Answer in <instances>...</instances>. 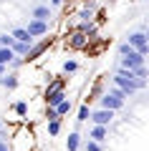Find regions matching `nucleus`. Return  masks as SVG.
<instances>
[{
	"label": "nucleus",
	"instance_id": "obj_1",
	"mask_svg": "<svg viewBox=\"0 0 149 151\" xmlns=\"http://www.w3.org/2000/svg\"><path fill=\"white\" fill-rule=\"evenodd\" d=\"M36 149V134L28 126H18L10 136V151H33Z\"/></svg>",
	"mask_w": 149,
	"mask_h": 151
},
{
	"label": "nucleus",
	"instance_id": "obj_2",
	"mask_svg": "<svg viewBox=\"0 0 149 151\" xmlns=\"http://www.w3.org/2000/svg\"><path fill=\"white\" fill-rule=\"evenodd\" d=\"M111 81H114V86H119L124 93H126V98H132L134 93H137V78H134L132 70L116 68V70H114V76H111Z\"/></svg>",
	"mask_w": 149,
	"mask_h": 151
},
{
	"label": "nucleus",
	"instance_id": "obj_3",
	"mask_svg": "<svg viewBox=\"0 0 149 151\" xmlns=\"http://www.w3.org/2000/svg\"><path fill=\"white\" fill-rule=\"evenodd\" d=\"M91 45V38L86 35L84 30H78V28H68V35H66V48L71 50H86Z\"/></svg>",
	"mask_w": 149,
	"mask_h": 151
},
{
	"label": "nucleus",
	"instance_id": "obj_4",
	"mask_svg": "<svg viewBox=\"0 0 149 151\" xmlns=\"http://www.w3.org/2000/svg\"><path fill=\"white\" fill-rule=\"evenodd\" d=\"M51 43H53V38H46V35H43L38 43H33L31 48H28V53H25V58H23V60H25V63H33V60H38L43 53H48Z\"/></svg>",
	"mask_w": 149,
	"mask_h": 151
},
{
	"label": "nucleus",
	"instance_id": "obj_5",
	"mask_svg": "<svg viewBox=\"0 0 149 151\" xmlns=\"http://www.w3.org/2000/svg\"><path fill=\"white\" fill-rule=\"evenodd\" d=\"M126 43L132 45L134 50H139V53H144L147 55L149 53V35H147V30H134V33H129V38H126Z\"/></svg>",
	"mask_w": 149,
	"mask_h": 151
},
{
	"label": "nucleus",
	"instance_id": "obj_6",
	"mask_svg": "<svg viewBox=\"0 0 149 151\" xmlns=\"http://www.w3.org/2000/svg\"><path fill=\"white\" fill-rule=\"evenodd\" d=\"M114 119H116V111H109V108H91L89 113V121L91 124H99V126H111Z\"/></svg>",
	"mask_w": 149,
	"mask_h": 151
},
{
	"label": "nucleus",
	"instance_id": "obj_7",
	"mask_svg": "<svg viewBox=\"0 0 149 151\" xmlns=\"http://www.w3.org/2000/svg\"><path fill=\"white\" fill-rule=\"evenodd\" d=\"M96 101H99V106H101V108H109V111H116V113L126 106V101H124V98L114 96V93H109V91H104L101 96L96 98Z\"/></svg>",
	"mask_w": 149,
	"mask_h": 151
},
{
	"label": "nucleus",
	"instance_id": "obj_8",
	"mask_svg": "<svg viewBox=\"0 0 149 151\" xmlns=\"http://www.w3.org/2000/svg\"><path fill=\"white\" fill-rule=\"evenodd\" d=\"M28 30V35L36 40V38H43V35H48V30H51V23L48 20H38V18H31L28 20V25H23Z\"/></svg>",
	"mask_w": 149,
	"mask_h": 151
},
{
	"label": "nucleus",
	"instance_id": "obj_9",
	"mask_svg": "<svg viewBox=\"0 0 149 151\" xmlns=\"http://www.w3.org/2000/svg\"><path fill=\"white\" fill-rule=\"evenodd\" d=\"M142 63H147V55L144 53H139V50H129L126 55H121V60H119V68H126V70H134L137 65H142Z\"/></svg>",
	"mask_w": 149,
	"mask_h": 151
},
{
	"label": "nucleus",
	"instance_id": "obj_10",
	"mask_svg": "<svg viewBox=\"0 0 149 151\" xmlns=\"http://www.w3.org/2000/svg\"><path fill=\"white\" fill-rule=\"evenodd\" d=\"M68 88V78L66 76H56V78H48L46 88H43V93H51V91H66Z\"/></svg>",
	"mask_w": 149,
	"mask_h": 151
},
{
	"label": "nucleus",
	"instance_id": "obj_11",
	"mask_svg": "<svg viewBox=\"0 0 149 151\" xmlns=\"http://www.w3.org/2000/svg\"><path fill=\"white\" fill-rule=\"evenodd\" d=\"M104 93V83H101V78H96L94 81V86L86 91V96H84V103H91V101H96V98Z\"/></svg>",
	"mask_w": 149,
	"mask_h": 151
},
{
	"label": "nucleus",
	"instance_id": "obj_12",
	"mask_svg": "<svg viewBox=\"0 0 149 151\" xmlns=\"http://www.w3.org/2000/svg\"><path fill=\"white\" fill-rule=\"evenodd\" d=\"M89 139H94V141H99V144H104V141L109 139V126H99V124H94V129H91Z\"/></svg>",
	"mask_w": 149,
	"mask_h": 151
},
{
	"label": "nucleus",
	"instance_id": "obj_13",
	"mask_svg": "<svg viewBox=\"0 0 149 151\" xmlns=\"http://www.w3.org/2000/svg\"><path fill=\"white\" fill-rule=\"evenodd\" d=\"M63 98H66V91H51V93H43V103H46V106H58Z\"/></svg>",
	"mask_w": 149,
	"mask_h": 151
},
{
	"label": "nucleus",
	"instance_id": "obj_14",
	"mask_svg": "<svg viewBox=\"0 0 149 151\" xmlns=\"http://www.w3.org/2000/svg\"><path fill=\"white\" fill-rule=\"evenodd\" d=\"M10 108H13V113L18 116V121H23V119L28 116V111H31V103H28L25 98H23V101H15V103L10 106Z\"/></svg>",
	"mask_w": 149,
	"mask_h": 151
},
{
	"label": "nucleus",
	"instance_id": "obj_15",
	"mask_svg": "<svg viewBox=\"0 0 149 151\" xmlns=\"http://www.w3.org/2000/svg\"><path fill=\"white\" fill-rule=\"evenodd\" d=\"M81 149V134H78V129H73L68 134V139H66V151H78Z\"/></svg>",
	"mask_w": 149,
	"mask_h": 151
},
{
	"label": "nucleus",
	"instance_id": "obj_16",
	"mask_svg": "<svg viewBox=\"0 0 149 151\" xmlns=\"http://www.w3.org/2000/svg\"><path fill=\"white\" fill-rule=\"evenodd\" d=\"M31 18H38V20H51V8H48V3H43V5H36L31 13Z\"/></svg>",
	"mask_w": 149,
	"mask_h": 151
},
{
	"label": "nucleus",
	"instance_id": "obj_17",
	"mask_svg": "<svg viewBox=\"0 0 149 151\" xmlns=\"http://www.w3.org/2000/svg\"><path fill=\"white\" fill-rule=\"evenodd\" d=\"M18 83H20V76L13 70V73H5L3 76V88H8V91H13V88H18Z\"/></svg>",
	"mask_w": 149,
	"mask_h": 151
},
{
	"label": "nucleus",
	"instance_id": "obj_18",
	"mask_svg": "<svg viewBox=\"0 0 149 151\" xmlns=\"http://www.w3.org/2000/svg\"><path fill=\"white\" fill-rule=\"evenodd\" d=\"M33 45V40H13V53L15 55H23V58H25V53H28V48H31Z\"/></svg>",
	"mask_w": 149,
	"mask_h": 151
},
{
	"label": "nucleus",
	"instance_id": "obj_19",
	"mask_svg": "<svg viewBox=\"0 0 149 151\" xmlns=\"http://www.w3.org/2000/svg\"><path fill=\"white\" fill-rule=\"evenodd\" d=\"M61 126H63V119H51V121H46V131H48V136H58L61 134Z\"/></svg>",
	"mask_w": 149,
	"mask_h": 151
},
{
	"label": "nucleus",
	"instance_id": "obj_20",
	"mask_svg": "<svg viewBox=\"0 0 149 151\" xmlns=\"http://www.w3.org/2000/svg\"><path fill=\"white\" fill-rule=\"evenodd\" d=\"M53 108H56V113H58L61 119H63L66 113H71V111H73V103H71V98H68V96H66V98H63V101H61V103H58V106H53Z\"/></svg>",
	"mask_w": 149,
	"mask_h": 151
},
{
	"label": "nucleus",
	"instance_id": "obj_21",
	"mask_svg": "<svg viewBox=\"0 0 149 151\" xmlns=\"http://www.w3.org/2000/svg\"><path fill=\"white\" fill-rule=\"evenodd\" d=\"M89 113H91V106H89V103H81L78 111H76V124H84V121H89Z\"/></svg>",
	"mask_w": 149,
	"mask_h": 151
},
{
	"label": "nucleus",
	"instance_id": "obj_22",
	"mask_svg": "<svg viewBox=\"0 0 149 151\" xmlns=\"http://www.w3.org/2000/svg\"><path fill=\"white\" fill-rule=\"evenodd\" d=\"M61 68H63V76H73L76 70H78V60H76V58H68V60H63Z\"/></svg>",
	"mask_w": 149,
	"mask_h": 151
},
{
	"label": "nucleus",
	"instance_id": "obj_23",
	"mask_svg": "<svg viewBox=\"0 0 149 151\" xmlns=\"http://www.w3.org/2000/svg\"><path fill=\"white\" fill-rule=\"evenodd\" d=\"M13 55H15V53H13V48H8V45H0V63H3V65L10 63Z\"/></svg>",
	"mask_w": 149,
	"mask_h": 151
},
{
	"label": "nucleus",
	"instance_id": "obj_24",
	"mask_svg": "<svg viewBox=\"0 0 149 151\" xmlns=\"http://www.w3.org/2000/svg\"><path fill=\"white\" fill-rule=\"evenodd\" d=\"M10 35L15 38V40H33V38L28 35V30H25V28H13V30H10Z\"/></svg>",
	"mask_w": 149,
	"mask_h": 151
},
{
	"label": "nucleus",
	"instance_id": "obj_25",
	"mask_svg": "<svg viewBox=\"0 0 149 151\" xmlns=\"http://www.w3.org/2000/svg\"><path fill=\"white\" fill-rule=\"evenodd\" d=\"M84 151H104V144H99V141H94V139H86Z\"/></svg>",
	"mask_w": 149,
	"mask_h": 151
},
{
	"label": "nucleus",
	"instance_id": "obj_26",
	"mask_svg": "<svg viewBox=\"0 0 149 151\" xmlns=\"http://www.w3.org/2000/svg\"><path fill=\"white\" fill-rule=\"evenodd\" d=\"M132 73H134V78H147V76H149V70H147V63L137 65V68H134Z\"/></svg>",
	"mask_w": 149,
	"mask_h": 151
},
{
	"label": "nucleus",
	"instance_id": "obj_27",
	"mask_svg": "<svg viewBox=\"0 0 149 151\" xmlns=\"http://www.w3.org/2000/svg\"><path fill=\"white\" fill-rule=\"evenodd\" d=\"M23 63H25V60H23V55H13V58H10V63H8V65H10L13 70H18V68L23 65Z\"/></svg>",
	"mask_w": 149,
	"mask_h": 151
},
{
	"label": "nucleus",
	"instance_id": "obj_28",
	"mask_svg": "<svg viewBox=\"0 0 149 151\" xmlns=\"http://www.w3.org/2000/svg\"><path fill=\"white\" fill-rule=\"evenodd\" d=\"M13 40H15V38H13L10 33H0V45H8V48H10Z\"/></svg>",
	"mask_w": 149,
	"mask_h": 151
},
{
	"label": "nucleus",
	"instance_id": "obj_29",
	"mask_svg": "<svg viewBox=\"0 0 149 151\" xmlns=\"http://www.w3.org/2000/svg\"><path fill=\"white\" fill-rule=\"evenodd\" d=\"M129 50H132V45H129L126 40H124V43H119V55H126Z\"/></svg>",
	"mask_w": 149,
	"mask_h": 151
},
{
	"label": "nucleus",
	"instance_id": "obj_30",
	"mask_svg": "<svg viewBox=\"0 0 149 151\" xmlns=\"http://www.w3.org/2000/svg\"><path fill=\"white\" fill-rule=\"evenodd\" d=\"M0 151H10V141H0Z\"/></svg>",
	"mask_w": 149,
	"mask_h": 151
},
{
	"label": "nucleus",
	"instance_id": "obj_31",
	"mask_svg": "<svg viewBox=\"0 0 149 151\" xmlns=\"http://www.w3.org/2000/svg\"><path fill=\"white\" fill-rule=\"evenodd\" d=\"M63 3H66V0H51V5H53V8H58V5H63Z\"/></svg>",
	"mask_w": 149,
	"mask_h": 151
},
{
	"label": "nucleus",
	"instance_id": "obj_32",
	"mask_svg": "<svg viewBox=\"0 0 149 151\" xmlns=\"http://www.w3.org/2000/svg\"><path fill=\"white\" fill-rule=\"evenodd\" d=\"M8 73V65H3V63H0V76H5Z\"/></svg>",
	"mask_w": 149,
	"mask_h": 151
},
{
	"label": "nucleus",
	"instance_id": "obj_33",
	"mask_svg": "<svg viewBox=\"0 0 149 151\" xmlns=\"http://www.w3.org/2000/svg\"><path fill=\"white\" fill-rule=\"evenodd\" d=\"M3 124H5V119H0V129H3Z\"/></svg>",
	"mask_w": 149,
	"mask_h": 151
},
{
	"label": "nucleus",
	"instance_id": "obj_34",
	"mask_svg": "<svg viewBox=\"0 0 149 151\" xmlns=\"http://www.w3.org/2000/svg\"><path fill=\"white\" fill-rule=\"evenodd\" d=\"M0 86H3V76H0Z\"/></svg>",
	"mask_w": 149,
	"mask_h": 151
}]
</instances>
